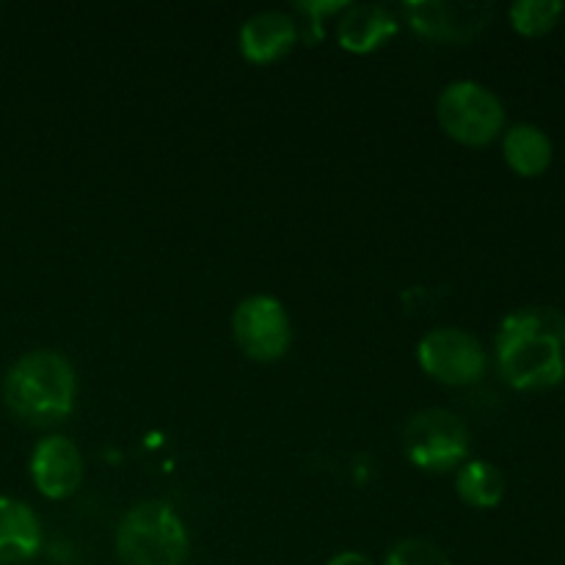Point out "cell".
Here are the masks:
<instances>
[{
  "instance_id": "6da1fadb",
  "label": "cell",
  "mask_w": 565,
  "mask_h": 565,
  "mask_svg": "<svg viewBox=\"0 0 565 565\" xmlns=\"http://www.w3.org/2000/svg\"><path fill=\"white\" fill-rule=\"evenodd\" d=\"M497 370L519 392L555 390L565 381V315L552 307L513 309L494 340Z\"/></svg>"
},
{
  "instance_id": "7a4b0ae2",
  "label": "cell",
  "mask_w": 565,
  "mask_h": 565,
  "mask_svg": "<svg viewBox=\"0 0 565 565\" xmlns=\"http://www.w3.org/2000/svg\"><path fill=\"white\" fill-rule=\"evenodd\" d=\"M77 379L58 351H31L17 359L3 379V401L28 425L64 423L75 408Z\"/></svg>"
},
{
  "instance_id": "3957f363",
  "label": "cell",
  "mask_w": 565,
  "mask_h": 565,
  "mask_svg": "<svg viewBox=\"0 0 565 565\" xmlns=\"http://www.w3.org/2000/svg\"><path fill=\"white\" fill-rule=\"evenodd\" d=\"M188 550V530L169 502H138L116 527V555L125 565H182Z\"/></svg>"
},
{
  "instance_id": "277c9868",
  "label": "cell",
  "mask_w": 565,
  "mask_h": 565,
  "mask_svg": "<svg viewBox=\"0 0 565 565\" xmlns=\"http://www.w3.org/2000/svg\"><path fill=\"white\" fill-rule=\"evenodd\" d=\"M436 119L463 147H489L505 127V105L478 81H456L436 99Z\"/></svg>"
},
{
  "instance_id": "5b68a950",
  "label": "cell",
  "mask_w": 565,
  "mask_h": 565,
  "mask_svg": "<svg viewBox=\"0 0 565 565\" xmlns=\"http://www.w3.org/2000/svg\"><path fill=\"white\" fill-rule=\"evenodd\" d=\"M406 458L423 472H450L469 458V430L447 408H423L403 430Z\"/></svg>"
},
{
  "instance_id": "8992f818",
  "label": "cell",
  "mask_w": 565,
  "mask_h": 565,
  "mask_svg": "<svg viewBox=\"0 0 565 565\" xmlns=\"http://www.w3.org/2000/svg\"><path fill=\"white\" fill-rule=\"evenodd\" d=\"M417 362L434 381L447 386L478 384L486 375V348L472 331L439 326L417 345Z\"/></svg>"
},
{
  "instance_id": "52a82bcc",
  "label": "cell",
  "mask_w": 565,
  "mask_h": 565,
  "mask_svg": "<svg viewBox=\"0 0 565 565\" xmlns=\"http://www.w3.org/2000/svg\"><path fill=\"white\" fill-rule=\"evenodd\" d=\"M235 345L254 362H279L292 345V323L274 296H248L232 312Z\"/></svg>"
},
{
  "instance_id": "ba28073f",
  "label": "cell",
  "mask_w": 565,
  "mask_h": 565,
  "mask_svg": "<svg viewBox=\"0 0 565 565\" xmlns=\"http://www.w3.org/2000/svg\"><path fill=\"white\" fill-rule=\"evenodd\" d=\"M403 14L412 31L430 42L467 44L494 20L491 3H469V0H423L403 3Z\"/></svg>"
},
{
  "instance_id": "9c48e42d",
  "label": "cell",
  "mask_w": 565,
  "mask_h": 565,
  "mask_svg": "<svg viewBox=\"0 0 565 565\" xmlns=\"http://www.w3.org/2000/svg\"><path fill=\"white\" fill-rule=\"evenodd\" d=\"M31 480L47 500H66L83 483V452L66 436H47L31 452Z\"/></svg>"
},
{
  "instance_id": "30bf717a",
  "label": "cell",
  "mask_w": 565,
  "mask_h": 565,
  "mask_svg": "<svg viewBox=\"0 0 565 565\" xmlns=\"http://www.w3.org/2000/svg\"><path fill=\"white\" fill-rule=\"evenodd\" d=\"M298 42V22L285 11H257L248 17L237 33V47L248 64H274L285 58Z\"/></svg>"
},
{
  "instance_id": "8fae6325",
  "label": "cell",
  "mask_w": 565,
  "mask_h": 565,
  "mask_svg": "<svg viewBox=\"0 0 565 565\" xmlns=\"http://www.w3.org/2000/svg\"><path fill=\"white\" fill-rule=\"evenodd\" d=\"M397 33V20L386 6L359 3L348 6L337 25V42L353 55H367L379 50L386 39Z\"/></svg>"
},
{
  "instance_id": "7c38bea8",
  "label": "cell",
  "mask_w": 565,
  "mask_h": 565,
  "mask_svg": "<svg viewBox=\"0 0 565 565\" xmlns=\"http://www.w3.org/2000/svg\"><path fill=\"white\" fill-rule=\"evenodd\" d=\"M42 546V524L20 500L0 497V565L33 557Z\"/></svg>"
},
{
  "instance_id": "4fadbf2b",
  "label": "cell",
  "mask_w": 565,
  "mask_h": 565,
  "mask_svg": "<svg viewBox=\"0 0 565 565\" xmlns=\"http://www.w3.org/2000/svg\"><path fill=\"white\" fill-rule=\"evenodd\" d=\"M502 154H505V163L513 174L541 177L552 166L555 147L539 125L519 121L502 138Z\"/></svg>"
},
{
  "instance_id": "5bb4252c",
  "label": "cell",
  "mask_w": 565,
  "mask_h": 565,
  "mask_svg": "<svg viewBox=\"0 0 565 565\" xmlns=\"http://www.w3.org/2000/svg\"><path fill=\"white\" fill-rule=\"evenodd\" d=\"M456 491L469 508H480V511H491L505 497V475L483 458H472V461L461 463L456 478Z\"/></svg>"
},
{
  "instance_id": "9a60e30c",
  "label": "cell",
  "mask_w": 565,
  "mask_h": 565,
  "mask_svg": "<svg viewBox=\"0 0 565 565\" xmlns=\"http://www.w3.org/2000/svg\"><path fill=\"white\" fill-rule=\"evenodd\" d=\"M565 6L561 0H519L511 6L508 17H511L513 31L522 36H544L552 28L561 22Z\"/></svg>"
},
{
  "instance_id": "2e32d148",
  "label": "cell",
  "mask_w": 565,
  "mask_h": 565,
  "mask_svg": "<svg viewBox=\"0 0 565 565\" xmlns=\"http://www.w3.org/2000/svg\"><path fill=\"white\" fill-rule=\"evenodd\" d=\"M384 565H452L436 544L423 539H406L386 552Z\"/></svg>"
},
{
  "instance_id": "e0dca14e",
  "label": "cell",
  "mask_w": 565,
  "mask_h": 565,
  "mask_svg": "<svg viewBox=\"0 0 565 565\" xmlns=\"http://www.w3.org/2000/svg\"><path fill=\"white\" fill-rule=\"evenodd\" d=\"M351 3H331V0H303V3H296V9L307 17L309 22V42L318 44L320 39L326 36L323 20H329L331 14H342Z\"/></svg>"
},
{
  "instance_id": "ac0fdd59",
  "label": "cell",
  "mask_w": 565,
  "mask_h": 565,
  "mask_svg": "<svg viewBox=\"0 0 565 565\" xmlns=\"http://www.w3.org/2000/svg\"><path fill=\"white\" fill-rule=\"evenodd\" d=\"M326 565H375L367 555L362 552H337Z\"/></svg>"
}]
</instances>
